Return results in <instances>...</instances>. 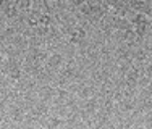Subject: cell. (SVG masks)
Listing matches in <instances>:
<instances>
[{"label": "cell", "instance_id": "obj_6", "mask_svg": "<svg viewBox=\"0 0 152 129\" xmlns=\"http://www.w3.org/2000/svg\"><path fill=\"white\" fill-rule=\"evenodd\" d=\"M58 2H60V0H58Z\"/></svg>", "mask_w": 152, "mask_h": 129}, {"label": "cell", "instance_id": "obj_4", "mask_svg": "<svg viewBox=\"0 0 152 129\" xmlns=\"http://www.w3.org/2000/svg\"><path fill=\"white\" fill-rule=\"evenodd\" d=\"M15 3H16V7L26 10V8H29V5L32 3V0H15Z\"/></svg>", "mask_w": 152, "mask_h": 129}, {"label": "cell", "instance_id": "obj_1", "mask_svg": "<svg viewBox=\"0 0 152 129\" xmlns=\"http://www.w3.org/2000/svg\"><path fill=\"white\" fill-rule=\"evenodd\" d=\"M133 24H134V29H136L137 34L144 36L149 31L151 21H149V18L146 16V13H137V15L133 18Z\"/></svg>", "mask_w": 152, "mask_h": 129}, {"label": "cell", "instance_id": "obj_2", "mask_svg": "<svg viewBox=\"0 0 152 129\" xmlns=\"http://www.w3.org/2000/svg\"><path fill=\"white\" fill-rule=\"evenodd\" d=\"M129 7L137 13H144L152 10V2L151 0H129Z\"/></svg>", "mask_w": 152, "mask_h": 129}, {"label": "cell", "instance_id": "obj_3", "mask_svg": "<svg viewBox=\"0 0 152 129\" xmlns=\"http://www.w3.org/2000/svg\"><path fill=\"white\" fill-rule=\"evenodd\" d=\"M16 8V3L13 0H0V10L2 12H8V15H12Z\"/></svg>", "mask_w": 152, "mask_h": 129}, {"label": "cell", "instance_id": "obj_5", "mask_svg": "<svg viewBox=\"0 0 152 129\" xmlns=\"http://www.w3.org/2000/svg\"><path fill=\"white\" fill-rule=\"evenodd\" d=\"M70 2L73 3V5H83V3H86L88 0H70Z\"/></svg>", "mask_w": 152, "mask_h": 129}]
</instances>
